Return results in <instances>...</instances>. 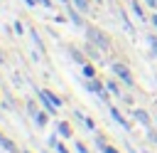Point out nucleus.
I'll list each match as a JSON object with an SVG mask.
<instances>
[{
    "label": "nucleus",
    "mask_w": 157,
    "mask_h": 153,
    "mask_svg": "<svg viewBox=\"0 0 157 153\" xmlns=\"http://www.w3.org/2000/svg\"><path fill=\"white\" fill-rule=\"evenodd\" d=\"M25 2H27V5H34V2H37V0H25Z\"/></svg>",
    "instance_id": "nucleus-20"
},
{
    "label": "nucleus",
    "mask_w": 157,
    "mask_h": 153,
    "mask_svg": "<svg viewBox=\"0 0 157 153\" xmlns=\"http://www.w3.org/2000/svg\"><path fill=\"white\" fill-rule=\"evenodd\" d=\"M108 91H110V94H115V96H120V91H118V84H115V81H108Z\"/></svg>",
    "instance_id": "nucleus-13"
},
{
    "label": "nucleus",
    "mask_w": 157,
    "mask_h": 153,
    "mask_svg": "<svg viewBox=\"0 0 157 153\" xmlns=\"http://www.w3.org/2000/svg\"><path fill=\"white\" fill-rule=\"evenodd\" d=\"M113 72H115V74H118V76H120V79H123L125 84H130V86L135 84V79H132V74H130V69H128L125 64H120V62H115V64H113Z\"/></svg>",
    "instance_id": "nucleus-1"
},
{
    "label": "nucleus",
    "mask_w": 157,
    "mask_h": 153,
    "mask_svg": "<svg viewBox=\"0 0 157 153\" xmlns=\"http://www.w3.org/2000/svg\"><path fill=\"white\" fill-rule=\"evenodd\" d=\"M27 109H29V114H32V118H34V123H37V126H39V128H42V126H44V123H47V114H42V111H37V109H34V104H32V101H29V104H27Z\"/></svg>",
    "instance_id": "nucleus-2"
},
{
    "label": "nucleus",
    "mask_w": 157,
    "mask_h": 153,
    "mask_svg": "<svg viewBox=\"0 0 157 153\" xmlns=\"http://www.w3.org/2000/svg\"><path fill=\"white\" fill-rule=\"evenodd\" d=\"M150 42H152V47L157 49V37H150Z\"/></svg>",
    "instance_id": "nucleus-17"
},
{
    "label": "nucleus",
    "mask_w": 157,
    "mask_h": 153,
    "mask_svg": "<svg viewBox=\"0 0 157 153\" xmlns=\"http://www.w3.org/2000/svg\"><path fill=\"white\" fill-rule=\"evenodd\" d=\"M59 133H61V136H66V138H69V136H71V126H69V123H66V121H59Z\"/></svg>",
    "instance_id": "nucleus-10"
},
{
    "label": "nucleus",
    "mask_w": 157,
    "mask_h": 153,
    "mask_svg": "<svg viewBox=\"0 0 157 153\" xmlns=\"http://www.w3.org/2000/svg\"><path fill=\"white\" fill-rule=\"evenodd\" d=\"M88 37H91L93 42H98V44H101L103 49L108 47V39H103V35H101V32H96V30H88Z\"/></svg>",
    "instance_id": "nucleus-4"
},
{
    "label": "nucleus",
    "mask_w": 157,
    "mask_h": 153,
    "mask_svg": "<svg viewBox=\"0 0 157 153\" xmlns=\"http://www.w3.org/2000/svg\"><path fill=\"white\" fill-rule=\"evenodd\" d=\"M76 151H78V153H88V151H86V146H83V143H76Z\"/></svg>",
    "instance_id": "nucleus-15"
},
{
    "label": "nucleus",
    "mask_w": 157,
    "mask_h": 153,
    "mask_svg": "<svg viewBox=\"0 0 157 153\" xmlns=\"http://www.w3.org/2000/svg\"><path fill=\"white\" fill-rule=\"evenodd\" d=\"M81 72H83V76H86V79H93V76H96V72H93V67H91V64H83V69H81Z\"/></svg>",
    "instance_id": "nucleus-11"
},
{
    "label": "nucleus",
    "mask_w": 157,
    "mask_h": 153,
    "mask_svg": "<svg viewBox=\"0 0 157 153\" xmlns=\"http://www.w3.org/2000/svg\"><path fill=\"white\" fill-rule=\"evenodd\" d=\"M54 148H56V153H69V151H66L61 143H54Z\"/></svg>",
    "instance_id": "nucleus-14"
},
{
    "label": "nucleus",
    "mask_w": 157,
    "mask_h": 153,
    "mask_svg": "<svg viewBox=\"0 0 157 153\" xmlns=\"http://www.w3.org/2000/svg\"><path fill=\"white\" fill-rule=\"evenodd\" d=\"M110 116H113V121H115V123H120L123 128H130V126H128V121H125V118L118 114V109H110Z\"/></svg>",
    "instance_id": "nucleus-8"
},
{
    "label": "nucleus",
    "mask_w": 157,
    "mask_h": 153,
    "mask_svg": "<svg viewBox=\"0 0 157 153\" xmlns=\"http://www.w3.org/2000/svg\"><path fill=\"white\" fill-rule=\"evenodd\" d=\"M147 5H157V0H147Z\"/></svg>",
    "instance_id": "nucleus-19"
},
{
    "label": "nucleus",
    "mask_w": 157,
    "mask_h": 153,
    "mask_svg": "<svg viewBox=\"0 0 157 153\" xmlns=\"http://www.w3.org/2000/svg\"><path fill=\"white\" fill-rule=\"evenodd\" d=\"M88 89H91V91H93V94H98V96H101V99H103V101H105V99H108V96H105V91H103V86H101V84H98V81H93V79H91V81H88Z\"/></svg>",
    "instance_id": "nucleus-5"
},
{
    "label": "nucleus",
    "mask_w": 157,
    "mask_h": 153,
    "mask_svg": "<svg viewBox=\"0 0 157 153\" xmlns=\"http://www.w3.org/2000/svg\"><path fill=\"white\" fill-rule=\"evenodd\" d=\"M152 22H155V27H157V15H152Z\"/></svg>",
    "instance_id": "nucleus-21"
},
{
    "label": "nucleus",
    "mask_w": 157,
    "mask_h": 153,
    "mask_svg": "<svg viewBox=\"0 0 157 153\" xmlns=\"http://www.w3.org/2000/svg\"><path fill=\"white\" fill-rule=\"evenodd\" d=\"M135 118H137V121H140L142 126H147V128H150V123H152V121H150V116H147V114H145L142 109H137V111H135Z\"/></svg>",
    "instance_id": "nucleus-6"
},
{
    "label": "nucleus",
    "mask_w": 157,
    "mask_h": 153,
    "mask_svg": "<svg viewBox=\"0 0 157 153\" xmlns=\"http://www.w3.org/2000/svg\"><path fill=\"white\" fill-rule=\"evenodd\" d=\"M96 146H98V151H101V153H118V151H115L113 146H108L101 136H96Z\"/></svg>",
    "instance_id": "nucleus-3"
},
{
    "label": "nucleus",
    "mask_w": 157,
    "mask_h": 153,
    "mask_svg": "<svg viewBox=\"0 0 157 153\" xmlns=\"http://www.w3.org/2000/svg\"><path fill=\"white\" fill-rule=\"evenodd\" d=\"M37 2H42L44 7H52V0H37Z\"/></svg>",
    "instance_id": "nucleus-16"
},
{
    "label": "nucleus",
    "mask_w": 157,
    "mask_h": 153,
    "mask_svg": "<svg viewBox=\"0 0 157 153\" xmlns=\"http://www.w3.org/2000/svg\"><path fill=\"white\" fill-rule=\"evenodd\" d=\"M150 141H155V143H157V133H150Z\"/></svg>",
    "instance_id": "nucleus-18"
},
{
    "label": "nucleus",
    "mask_w": 157,
    "mask_h": 153,
    "mask_svg": "<svg viewBox=\"0 0 157 153\" xmlns=\"http://www.w3.org/2000/svg\"><path fill=\"white\" fill-rule=\"evenodd\" d=\"M130 7H132V12H135V17H137V20H145V15H142V7L137 5V0H130Z\"/></svg>",
    "instance_id": "nucleus-9"
},
{
    "label": "nucleus",
    "mask_w": 157,
    "mask_h": 153,
    "mask_svg": "<svg viewBox=\"0 0 157 153\" xmlns=\"http://www.w3.org/2000/svg\"><path fill=\"white\" fill-rule=\"evenodd\" d=\"M74 5H76L81 12H86V10H88V2H86V0H74Z\"/></svg>",
    "instance_id": "nucleus-12"
},
{
    "label": "nucleus",
    "mask_w": 157,
    "mask_h": 153,
    "mask_svg": "<svg viewBox=\"0 0 157 153\" xmlns=\"http://www.w3.org/2000/svg\"><path fill=\"white\" fill-rule=\"evenodd\" d=\"M0 146H2L5 151H10V153H17V146H15L12 141H7V138H5L2 133H0Z\"/></svg>",
    "instance_id": "nucleus-7"
},
{
    "label": "nucleus",
    "mask_w": 157,
    "mask_h": 153,
    "mask_svg": "<svg viewBox=\"0 0 157 153\" xmlns=\"http://www.w3.org/2000/svg\"><path fill=\"white\" fill-rule=\"evenodd\" d=\"M0 62H2V54H0Z\"/></svg>",
    "instance_id": "nucleus-22"
}]
</instances>
